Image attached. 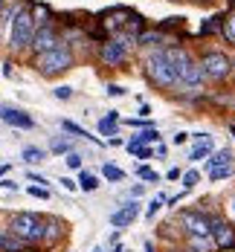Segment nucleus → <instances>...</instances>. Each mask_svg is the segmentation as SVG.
<instances>
[{"label": "nucleus", "instance_id": "obj_40", "mask_svg": "<svg viewBox=\"0 0 235 252\" xmlns=\"http://www.w3.org/2000/svg\"><path fill=\"white\" fill-rule=\"evenodd\" d=\"M233 133H235V127H233Z\"/></svg>", "mask_w": 235, "mask_h": 252}, {"label": "nucleus", "instance_id": "obj_7", "mask_svg": "<svg viewBox=\"0 0 235 252\" xmlns=\"http://www.w3.org/2000/svg\"><path fill=\"white\" fill-rule=\"evenodd\" d=\"M209 235L215 238V244H218L221 250H233V247H235V226H233V223L215 220V223L209 226Z\"/></svg>", "mask_w": 235, "mask_h": 252}, {"label": "nucleus", "instance_id": "obj_35", "mask_svg": "<svg viewBox=\"0 0 235 252\" xmlns=\"http://www.w3.org/2000/svg\"><path fill=\"white\" fill-rule=\"evenodd\" d=\"M189 139V133H174V145H183Z\"/></svg>", "mask_w": 235, "mask_h": 252}, {"label": "nucleus", "instance_id": "obj_12", "mask_svg": "<svg viewBox=\"0 0 235 252\" xmlns=\"http://www.w3.org/2000/svg\"><path fill=\"white\" fill-rule=\"evenodd\" d=\"M201 78H203V70H201V64L195 61V58H189V64L183 67V73L177 81H183V84H189V87H195V84H201Z\"/></svg>", "mask_w": 235, "mask_h": 252}, {"label": "nucleus", "instance_id": "obj_4", "mask_svg": "<svg viewBox=\"0 0 235 252\" xmlns=\"http://www.w3.org/2000/svg\"><path fill=\"white\" fill-rule=\"evenodd\" d=\"M148 76L154 78V84H160V87H174V81H177V76L168 67V61L163 58V52H154L148 58Z\"/></svg>", "mask_w": 235, "mask_h": 252}, {"label": "nucleus", "instance_id": "obj_28", "mask_svg": "<svg viewBox=\"0 0 235 252\" xmlns=\"http://www.w3.org/2000/svg\"><path fill=\"white\" fill-rule=\"evenodd\" d=\"M160 209H163V200H151V203H148V212H145V215H148V218H154Z\"/></svg>", "mask_w": 235, "mask_h": 252}, {"label": "nucleus", "instance_id": "obj_27", "mask_svg": "<svg viewBox=\"0 0 235 252\" xmlns=\"http://www.w3.org/2000/svg\"><path fill=\"white\" fill-rule=\"evenodd\" d=\"M29 194H32V197H50V191H47L44 186H32V189H29Z\"/></svg>", "mask_w": 235, "mask_h": 252}, {"label": "nucleus", "instance_id": "obj_30", "mask_svg": "<svg viewBox=\"0 0 235 252\" xmlns=\"http://www.w3.org/2000/svg\"><path fill=\"white\" fill-rule=\"evenodd\" d=\"M61 125L67 127V130H73V133H78V136H87V130H81V127L73 125V122H61Z\"/></svg>", "mask_w": 235, "mask_h": 252}, {"label": "nucleus", "instance_id": "obj_37", "mask_svg": "<svg viewBox=\"0 0 235 252\" xmlns=\"http://www.w3.org/2000/svg\"><path fill=\"white\" fill-rule=\"evenodd\" d=\"M0 189H9V191H15L18 186H15V183H9V180H3V183H0Z\"/></svg>", "mask_w": 235, "mask_h": 252}, {"label": "nucleus", "instance_id": "obj_16", "mask_svg": "<svg viewBox=\"0 0 235 252\" xmlns=\"http://www.w3.org/2000/svg\"><path fill=\"white\" fill-rule=\"evenodd\" d=\"M218 165H233V154L230 151H215L209 159V168H218Z\"/></svg>", "mask_w": 235, "mask_h": 252}, {"label": "nucleus", "instance_id": "obj_34", "mask_svg": "<svg viewBox=\"0 0 235 252\" xmlns=\"http://www.w3.org/2000/svg\"><path fill=\"white\" fill-rule=\"evenodd\" d=\"M64 151H70V145L67 142H55V154H64Z\"/></svg>", "mask_w": 235, "mask_h": 252}, {"label": "nucleus", "instance_id": "obj_1", "mask_svg": "<svg viewBox=\"0 0 235 252\" xmlns=\"http://www.w3.org/2000/svg\"><path fill=\"white\" fill-rule=\"evenodd\" d=\"M9 232H12L15 238H21L24 244H26V241H38V238H44V220H41L38 215L21 212V215H15V218H12Z\"/></svg>", "mask_w": 235, "mask_h": 252}, {"label": "nucleus", "instance_id": "obj_39", "mask_svg": "<svg viewBox=\"0 0 235 252\" xmlns=\"http://www.w3.org/2000/svg\"><path fill=\"white\" fill-rule=\"evenodd\" d=\"M93 252H104V250H102V247H96V250H93Z\"/></svg>", "mask_w": 235, "mask_h": 252}, {"label": "nucleus", "instance_id": "obj_6", "mask_svg": "<svg viewBox=\"0 0 235 252\" xmlns=\"http://www.w3.org/2000/svg\"><path fill=\"white\" fill-rule=\"evenodd\" d=\"M180 223L189 229V235H195V238H206L209 226H212V220H209L206 215H201V212H180Z\"/></svg>", "mask_w": 235, "mask_h": 252}, {"label": "nucleus", "instance_id": "obj_10", "mask_svg": "<svg viewBox=\"0 0 235 252\" xmlns=\"http://www.w3.org/2000/svg\"><path fill=\"white\" fill-rule=\"evenodd\" d=\"M0 119L3 122H9V125L15 127H32L35 122H32V116H26V113H21V110H15V107H0Z\"/></svg>", "mask_w": 235, "mask_h": 252}, {"label": "nucleus", "instance_id": "obj_23", "mask_svg": "<svg viewBox=\"0 0 235 252\" xmlns=\"http://www.w3.org/2000/svg\"><path fill=\"white\" fill-rule=\"evenodd\" d=\"M198 180H201L198 171H189V174H183V186H186V189H195V186H198Z\"/></svg>", "mask_w": 235, "mask_h": 252}, {"label": "nucleus", "instance_id": "obj_9", "mask_svg": "<svg viewBox=\"0 0 235 252\" xmlns=\"http://www.w3.org/2000/svg\"><path fill=\"white\" fill-rule=\"evenodd\" d=\"M29 47H35L38 52H50L58 47V35L52 32V26H41V29H35V35H32V44Z\"/></svg>", "mask_w": 235, "mask_h": 252}, {"label": "nucleus", "instance_id": "obj_15", "mask_svg": "<svg viewBox=\"0 0 235 252\" xmlns=\"http://www.w3.org/2000/svg\"><path fill=\"white\" fill-rule=\"evenodd\" d=\"M209 151H212V136L209 133H201V142H198V148L192 154V159H203Z\"/></svg>", "mask_w": 235, "mask_h": 252}, {"label": "nucleus", "instance_id": "obj_5", "mask_svg": "<svg viewBox=\"0 0 235 252\" xmlns=\"http://www.w3.org/2000/svg\"><path fill=\"white\" fill-rule=\"evenodd\" d=\"M201 70L209 78H227L230 76V58L224 52H209V55H203V61H201Z\"/></svg>", "mask_w": 235, "mask_h": 252}, {"label": "nucleus", "instance_id": "obj_13", "mask_svg": "<svg viewBox=\"0 0 235 252\" xmlns=\"http://www.w3.org/2000/svg\"><path fill=\"white\" fill-rule=\"evenodd\" d=\"M0 250L3 252H21L24 250V241L15 238L12 232H0Z\"/></svg>", "mask_w": 235, "mask_h": 252}, {"label": "nucleus", "instance_id": "obj_41", "mask_svg": "<svg viewBox=\"0 0 235 252\" xmlns=\"http://www.w3.org/2000/svg\"><path fill=\"white\" fill-rule=\"evenodd\" d=\"M0 3H3V0H0Z\"/></svg>", "mask_w": 235, "mask_h": 252}, {"label": "nucleus", "instance_id": "obj_25", "mask_svg": "<svg viewBox=\"0 0 235 252\" xmlns=\"http://www.w3.org/2000/svg\"><path fill=\"white\" fill-rule=\"evenodd\" d=\"M212 32H218V18H212V21L201 26V35H212Z\"/></svg>", "mask_w": 235, "mask_h": 252}, {"label": "nucleus", "instance_id": "obj_38", "mask_svg": "<svg viewBox=\"0 0 235 252\" xmlns=\"http://www.w3.org/2000/svg\"><path fill=\"white\" fill-rule=\"evenodd\" d=\"M113 252H128L125 247H113Z\"/></svg>", "mask_w": 235, "mask_h": 252}, {"label": "nucleus", "instance_id": "obj_18", "mask_svg": "<svg viewBox=\"0 0 235 252\" xmlns=\"http://www.w3.org/2000/svg\"><path fill=\"white\" fill-rule=\"evenodd\" d=\"M116 119H119V116H116V110H113V113H107L102 122H99V130H102V133H113V127H116Z\"/></svg>", "mask_w": 235, "mask_h": 252}, {"label": "nucleus", "instance_id": "obj_3", "mask_svg": "<svg viewBox=\"0 0 235 252\" xmlns=\"http://www.w3.org/2000/svg\"><path fill=\"white\" fill-rule=\"evenodd\" d=\"M32 35H35V21H32V15L21 9L18 15H15V21H12V47L15 50H24L32 44Z\"/></svg>", "mask_w": 235, "mask_h": 252}, {"label": "nucleus", "instance_id": "obj_31", "mask_svg": "<svg viewBox=\"0 0 235 252\" xmlns=\"http://www.w3.org/2000/svg\"><path fill=\"white\" fill-rule=\"evenodd\" d=\"M107 93H110V96H122V93H125V90H122V87H119V84H110V87H107Z\"/></svg>", "mask_w": 235, "mask_h": 252}, {"label": "nucleus", "instance_id": "obj_2", "mask_svg": "<svg viewBox=\"0 0 235 252\" xmlns=\"http://www.w3.org/2000/svg\"><path fill=\"white\" fill-rule=\"evenodd\" d=\"M70 64H73V55L67 47H55L50 52H41V58H38V70L44 73V76H55V73H64V70H70Z\"/></svg>", "mask_w": 235, "mask_h": 252}, {"label": "nucleus", "instance_id": "obj_32", "mask_svg": "<svg viewBox=\"0 0 235 252\" xmlns=\"http://www.w3.org/2000/svg\"><path fill=\"white\" fill-rule=\"evenodd\" d=\"M29 180H32V183H38V186H44V189H47V180H44V177H41V174H29Z\"/></svg>", "mask_w": 235, "mask_h": 252}, {"label": "nucleus", "instance_id": "obj_29", "mask_svg": "<svg viewBox=\"0 0 235 252\" xmlns=\"http://www.w3.org/2000/svg\"><path fill=\"white\" fill-rule=\"evenodd\" d=\"M67 165L70 168H81V157L78 154H67Z\"/></svg>", "mask_w": 235, "mask_h": 252}, {"label": "nucleus", "instance_id": "obj_33", "mask_svg": "<svg viewBox=\"0 0 235 252\" xmlns=\"http://www.w3.org/2000/svg\"><path fill=\"white\" fill-rule=\"evenodd\" d=\"M134 154H136L139 159H145V157H151V151H148V148H134Z\"/></svg>", "mask_w": 235, "mask_h": 252}, {"label": "nucleus", "instance_id": "obj_19", "mask_svg": "<svg viewBox=\"0 0 235 252\" xmlns=\"http://www.w3.org/2000/svg\"><path fill=\"white\" fill-rule=\"evenodd\" d=\"M78 183H81L84 191H96V189H99V180L93 174H84V171H81V180H78Z\"/></svg>", "mask_w": 235, "mask_h": 252}, {"label": "nucleus", "instance_id": "obj_11", "mask_svg": "<svg viewBox=\"0 0 235 252\" xmlns=\"http://www.w3.org/2000/svg\"><path fill=\"white\" fill-rule=\"evenodd\" d=\"M136 215H139V206L131 203V206H122L119 212L110 215V223H113V226H131V223L136 220Z\"/></svg>", "mask_w": 235, "mask_h": 252}, {"label": "nucleus", "instance_id": "obj_8", "mask_svg": "<svg viewBox=\"0 0 235 252\" xmlns=\"http://www.w3.org/2000/svg\"><path fill=\"white\" fill-rule=\"evenodd\" d=\"M125 55H128V44H125V41H107V44L102 47V61L107 64V67L122 64Z\"/></svg>", "mask_w": 235, "mask_h": 252}, {"label": "nucleus", "instance_id": "obj_17", "mask_svg": "<svg viewBox=\"0 0 235 252\" xmlns=\"http://www.w3.org/2000/svg\"><path fill=\"white\" fill-rule=\"evenodd\" d=\"M102 174L107 177L110 183H119V180H125V171H122V168H116V165H104Z\"/></svg>", "mask_w": 235, "mask_h": 252}, {"label": "nucleus", "instance_id": "obj_20", "mask_svg": "<svg viewBox=\"0 0 235 252\" xmlns=\"http://www.w3.org/2000/svg\"><path fill=\"white\" fill-rule=\"evenodd\" d=\"M44 157H47V154L41 151V148H24V159L26 162H41Z\"/></svg>", "mask_w": 235, "mask_h": 252}, {"label": "nucleus", "instance_id": "obj_36", "mask_svg": "<svg viewBox=\"0 0 235 252\" xmlns=\"http://www.w3.org/2000/svg\"><path fill=\"white\" fill-rule=\"evenodd\" d=\"M61 183H64V189H67V191H76V183H73V180H61Z\"/></svg>", "mask_w": 235, "mask_h": 252}, {"label": "nucleus", "instance_id": "obj_22", "mask_svg": "<svg viewBox=\"0 0 235 252\" xmlns=\"http://www.w3.org/2000/svg\"><path fill=\"white\" fill-rule=\"evenodd\" d=\"M224 35H227V41H230V44H235V15L224 21Z\"/></svg>", "mask_w": 235, "mask_h": 252}, {"label": "nucleus", "instance_id": "obj_26", "mask_svg": "<svg viewBox=\"0 0 235 252\" xmlns=\"http://www.w3.org/2000/svg\"><path fill=\"white\" fill-rule=\"evenodd\" d=\"M55 96H58V99H70V96H73V87H67V84H64V87H55Z\"/></svg>", "mask_w": 235, "mask_h": 252}, {"label": "nucleus", "instance_id": "obj_14", "mask_svg": "<svg viewBox=\"0 0 235 252\" xmlns=\"http://www.w3.org/2000/svg\"><path fill=\"white\" fill-rule=\"evenodd\" d=\"M160 139V133H157V127H151V130H142L139 136H134L128 142V151H134V148H142L145 142H157Z\"/></svg>", "mask_w": 235, "mask_h": 252}, {"label": "nucleus", "instance_id": "obj_24", "mask_svg": "<svg viewBox=\"0 0 235 252\" xmlns=\"http://www.w3.org/2000/svg\"><path fill=\"white\" fill-rule=\"evenodd\" d=\"M139 177H142V180H151V183L160 180V174H157L154 168H148V165H142V168H139Z\"/></svg>", "mask_w": 235, "mask_h": 252}, {"label": "nucleus", "instance_id": "obj_21", "mask_svg": "<svg viewBox=\"0 0 235 252\" xmlns=\"http://www.w3.org/2000/svg\"><path fill=\"white\" fill-rule=\"evenodd\" d=\"M230 174H233V165H218V168H212V171H209L212 180H224V177H230Z\"/></svg>", "mask_w": 235, "mask_h": 252}]
</instances>
